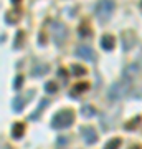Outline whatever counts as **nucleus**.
<instances>
[{"mask_svg":"<svg viewBox=\"0 0 142 149\" xmlns=\"http://www.w3.org/2000/svg\"><path fill=\"white\" fill-rule=\"evenodd\" d=\"M73 121H74V113L71 109H61L60 113L55 114V118H53V121H51V126L56 129H63V128L71 126Z\"/></svg>","mask_w":142,"mask_h":149,"instance_id":"1","label":"nucleus"},{"mask_svg":"<svg viewBox=\"0 0 142 149\" xmlns=\"http://www.w3.org/2000/svg\"><path fill=\"white\" fill-rule=\"evenodd\" d=\"M127 91H129V81L127 80L116 81V83L109 88L107 98H109L111 101H119V100H122V98L127 95Z\"/></svg>","mask_w":142,"mask_h":149,"instance_id":"2","label":"nucleus"},{"mask_svg":"<svg viewBox=\"0 0 142 149\" xmlns=\"http://www.w3.org/2000/svg\"><path fill=\"white\" fill-rule=\"evenodd\" d=\"M114 10V2L112 0H99L98 5H96V17L99 20H107L112 15Z\"/></svg>","mask_w":142,"mask_h":149,"instance_id":"3","label":"nucleus"},{"mask_svg":"<svg viewBox=\"0 0 142 149\" xmlns=\"http://www.w3.org/2000/svg\"><path fill=\"white\" fill-rule=\"evenodd\" d=\"M53 37H55V42L58 45H63L66 37H68V30L63 23H55L53 25Z\"/></svg>","mask_w":142,"mask_h":149,"instance_id":"4","label":"nucleus"},{"mask_svg":"<svg viewBox=\"0 0 142 149\" xmlns=\"http://www.w3.org/2000/svg\"><path fill=\"white\" fill-rule=\"evenodd\" d=\"M76 56L78 58H81V60H86V61H93V60L96 58V55H94V52L91 50L89 47H78V50H76Z\"/></svg>","mask_w":142,"mask_h":149,"instance_id":"5","label":"nucleus"},{"mask_svg":"<svg viewBox=\"0 0 142 149\" xmlns=\"http://www.w3.org/2000/svg\"><path fill=\"white\" fill-rule=\"evenodd\" d=\"M141 73V68H139V66H137V65H127L126 66V70H124V80H134V78H136L137 74Z\"/></svg>","mask_w":142,"mask_h":149,"instance_id":"6","label":"nucleus"},{"mask_svg":"<svg viewBox=\"0 0 142 149\" xmlns=\"http://www.w3.org/2000/svg\"><path fill=\"white\" fill-rule=\"evenodd\" d=\"M83 131V139L86 141V144H94L96 139H98V134H96V131L93 128H83L81 129Z\"/></svg>","mask_w":142,"mask_h":149,"instance_id":"7","label":"nucleus"},{"mask_svg":"<svg viewBox=\"0 0 142 149\" xmlns=\"http://www.w3.org/2000/svg\"><path fill=\"white\" fill-rule=\"evenodd\" d=\"M114 45H116L114 37H111V35H104V37L101 38V47L104 48V50H112Z\"/></svg>","mask_w":142,"mask_h":149,"instance_id":"8","label":"nucleus"},{"mask_svg":"<svg viewBox=\"0 0 142 149\" xmlns=\"http://www.w3.org/2000/svg\"><path fill=\"white\" fill-rule=\"evenodd\" d=\"M25 133V124H21V123H15L13 124V128H12V136L15 139H20Z\"/></svg>","mask_w":142,"mask_h":149,"instance_id":"9","label":"nucleus"},{"mask_svg":"<svg viewBox=\"0 0 142 149\" xmlns=\"http://www.w3.org/2000/svg\"><path fill=\"white\" fill-rule=\"evenodd\" d=\"M88 88H89V85H88V83H76V85L73 86V93L74 95H81V93H84V91L88 90ZM73 93H71V95H73Z\"/></svg>","mask_w":142,"mask_h":149,"instance_id":"10","label":"nucleus"},{"mask_svg":"<svg viewBox=\"0 0 142 149\" xmlns=\"http://www.w3.org/2000/svg\"><path fill=\"white\" fill-rule=\"evenodd\" d=\"M121 143H122V141L119 138H114V139H111V141L106 143L104 149H119V148H121Z\"/></svg>","mask_w":142,"mask_h":149,"instance_id":"11","label":"nucleus"},{"mask_svg":"<svg viewBox=\"0 0 142 149\" xmlns=\"http://www.w3.org/2000/svg\"><path fill=\"white\" fill-rule=\"evenodd\" d=\"M7 22H10V23H15L18 18H20V12H17V10H10V12H7Z\"/></svg>","mask_w":142,"mask_h":149,"instance_id":"12","label":"nucleus"},{"mask_svg":"<svg viewBox=\"0 0 142 149\" xmlns=\"http://www.w3.org/2000/svg\"><path fill=\"white\" fill-rule=\"evenodd\" d=\"M141 121H142L141 116H136L131 123H127V124H126V129H134L136 126H139V124H141Z\"/></svg>","mask_w":142,"mask_h":149,"instance_id":"13","label":"nucleus"},{"mask_svg":"<svg viewBox=\"0 0 142 149\" xmlns=\"http://www.w3.org/2000/svg\"><path fill=\"white\" fill-rule=\"evenodd\" d=\"M79 35H81V37H84V35H88V37H89V35H91V28L88 27V23H83V25L79 27Z\"/></svg>","mask_w":142,"mask_h":149,"instance_id":"14","label":"nucleus"},{"mask_svg":"<svg viewBox=\"0 0 142 149\" xmlns=\"http://www.w3.org/2000/svg\"><path fill=\"white\" fill-rule=\"evenodd\" d=\"M45 90L48 91V93H56V83H53V81H48L46 85H45Z\"/></svg>","mask_w":142,"mask_h":149,"instance_id":"15","label":"nucleus"},{"mask_svg":"<svg viewBox=\"0 0 142 149\" xmlns=\"http://www.w3.org/2000/svg\"><path fill=\"white\" fill-rule=\"evenodd\" d=\"M71 71H73V74H76V76H81V74L86 73V70L78 66V65H73V70H71Z\"/></svg>","mask_w":142,"mask_h":149,"instance_id":"16","label":"nucleus"},{"mask_svg":"<svg viewBox=\"0 0 142 149\" xmlns=\"http://www.w3.org/2000/svg\"><path fill=\"white\" fill-rule=\"evenodd\" d=\"M21 108H23V101H21L20 98H15L13 100V111H20Z\"/></svg>","mask_w":142,"mask_h":149,"instance_id":"17","label":"nucleus"},{"mask_svg":"<svg viewBox=\"0 0 142 149\" xmlns=\"http://www.w3.org/2000/svg\"><path fill=\"white\" fill-rule=\"evenodd\" d=\"M81 111H83V114L86 118H89V116H93V114H94V109H93V108H89V106H84Z\"/></svg>","mask_w":142,"mask_h":149,"instance_id":"18","label":"nucleus"},{"mask_svg":"<svg viewBox=\"0 0 142 149\" xmlns=\"http://www.w3.org/2000/svg\"><path fill=\"white\" fill-rule=\"evenodd\" d=\"M21 85H23V76H17V78H15V83H13V88H15V90H18Z\"/></svg>","mask_w":142,"mask_h":149,"instance_id":"19","label":"nucleus"},{"mask_svg":"<svg viewBox=\"0 0 142 149\" xmlns=\"http://www.w3.org/2000/svg\"><path fill=\"white\" fill-rule=\"evenodd\" d=\"M18 2H20V0H12V3H18Z\"/></svg>","mask_w":142,"mask_h":149,"instance_id":"20","label":"nucleus"},{"mask_svg":"<svg viewBox=\"0 0 142 149\" xmlns=\"http://www.w3.org/2000/svg\"><path fill=\"white\" fill-rule=\"evenodd\" d=\"M131 149H141V148H139V146H132Z\"/></svg>","mask_w":142,"mask_h":149,"instance_id":"21","label":"nucleus"}]
</instances>
